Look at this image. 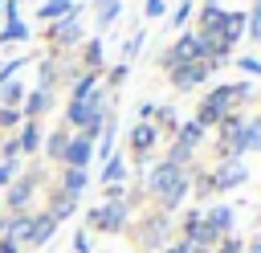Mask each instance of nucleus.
<instances>
[{
  "label": "nucleus",
  "mask_w": 261,
  "mask_h": 253,
  "mask_svg": "<svg viewBox=\"0 0 261 253\" xmlns=\"http://www.w3.org/2000/svg\"><path fill=\"white\" fill-rule=\"evenodd\" d=\"M241 102H237V82L232 86H216L204 102H200V110H196V122L204 127V131H212V127H220V118L224 114H232Z\"/></svg>",
  "instance_id": "1"
},
{
  "label": "nucleus",
  "mask_w": 261,
  "mask_h": 253,
  "mask_svg": "<svg viewBox=\"0 0 261 253\" xmlns=\"http://www.w3.org/2000/svg\"><path fill=\"white\" fill-rule=\"evenodd\" d=\"M126 216H130V200H106V204L90 208L86 224L98 229V233H122L126 229Z\"/></svg>",
  "instance_id": "2"
},
{
  "label": "nucleus",
  "mask_w": 261,
  "mask_h": 253,
  "mask_svg": "<svg viewBox=\"0 0 261 253\" xmlns=\"http://www.w3.org/2000/svg\"><path fill=\"white\" fill-rule=\"evenodd\" d=\"M204 180H208V192H232L249 180V167H245V159H216V167Z\"/></svg>",
  "instance_id": "3"
},
{
  "label": "nucleus",
  "mask_w": 261,
  "mask_h": 253,
  "mask_svg": "<svg viewBox=\"0 0 261 253\" xmlns=\"http://www.w3.org/2000/svg\"><path fill=\"white\" fill-rule=\"evenodd\" d=\"M184 180H188V167H175V163H167V159H163V163H155V167L147 171L143 188H147L155 200H163V196H167L175 184H184Z\"/></svg>",
  "instance_id": "4"
},
{
  "label": "nucleus",
  "mask_w": 261,
  "mask_h": 253,
  "mask_svg": "<svg viewBox=\"0 0 261 253\" xmlns=\"http://www.w3.org/2000/svg\"><path fill=\"white\" fill-rule=\"evenodd\" d=\"M192 61H208V49H204V37L200 33H184L171 53L163 57V65H192Z\"/></svg>",
  "instance_id": "5"
},
{
  "label": "nucleus",
  "mask_w": 261,
  "mask_h": 253,
  "mask_svg": "<svg viewBox=\"0 0 261 253\" xmlns=\"http://www.w3.org/2000/svg\"><path fill=\"white\" fill-rule=\"evenodd\" d=\"M216 65L212 61H192V65H171V86L175 90H192V86H200L208 73H212Z\"/></svg>",
  "instance_id": "6"
},
{
  "label": "nucleus",
  "mask_w": 261,
  "mask_h": 253,
  "mask_svg": "<svg viewBox=\"0 0 261 253\" xmlns=\"http://www.w3.org/2000/svg\"><path fill=\"white\" fill-rule=\"evenodd\" d=\"M167 233H171V216H167V212L143 216V229H139V237H143V245H147V249H159V245L167 241Z\"/></svg>",
  "instance_id": "7"
},
{
  "label": "nucleus",
  "mask_w": 261,
  "mask_h": 253,
  "mask_svg": "<svg viewBox=\"0 0 261 253\" xmlns=\"http://www.w3.org/2000/svg\"><path fill=\"white\" fill-rule=\"evenodd\" d=\"M33 192H37V175H20V180H12V188H8V196H4V204H8L12 212H29Z\"/></svg>",
  "instance_id": "8"
},
{
  "label": "nucleus",
  "mask_w": 261,
  "mask_h": 253,
  "mask_svg": "<svg viewBox=\"0 0 261 253\" xmlns=\"http://www.w3.org/2000/svg\"><path fill=\"white\" fill-rule=\"evenodd\" d=\"M155 143H159V127H155V122H139V127L130 131V155H135L139 163L147 159V151H151Z\"/></svg>",
  "instance_id": "9"
},
{
  "label": "nucleus",
  "mask_w": 261,
  "mask_h": 253,
  "mask_svg": "<svg viewBox=\"0 0 261 253\" xmlns=\"http://www.w3.org/2000/svg\"><path fill=\"white\" fill-rule=\"evenodd\" d=\"M204 224H208L216 237H228L232 224H237V212H232L228 204H208V208H204Z\"/></svg>",
  "instance_id": "10"
},
{
  "label": "nucleus",
  "mask_w": 261,
  "mask_h": 253,
  "mask_svg": "<svg viewBox=\"0 0 261 253\" xmlns=\"http://www.w3.org/2000/svg\"><path fill=\"white\" fill-rule=\"evenodd\" d=\"M90 159H94V139L73 135V139H69V147H65V159H61V163H65V167H82V171H86V163H90Z\"/></svg>",
  "instance_id": "11"
},
{
  "label": "nucleus",
  "mask_w": 261,
  "mask_h": 253,
  "mask_svg": "<svg viewBox=\"0 0 261 253\" xmlns=\"http://www.w3.org/2000/svg\"><path fill=\"white\" fill-rule=\"evenodd\" d=\"M49 37H53L57 45H77V41H82V29H77V12H69L65 20H57V24L49 29Z\"/></svg>",
  "instance_id": "12"
},
{
  "label": "nucleus",
  "mask_w": 261,
  "mask_h": 253,
  "mask_svg": "<svg viewBox=\"0 0 261 253\" xmlns=\"http://www.w3.org/2000/svg\"><path fill=\"white\" fill-rule=\"evenodd\" d=\"M86 184H90V175L82 171V167H61V184H57V192H65V196H82L86 192Z\"/></svg>",
  "instance_id": "13"
},
{
  "label": "nucleus",
  "mask_w": 261,
  "mask_h": 253,
  "mask_svg": "<svg viewBox=\"0 0 261 253\" xmlns=\"http://www.w3.org/2000/svg\"><path fill=\"white\" fill-rule=\"evenodd\" d=\"M53 233H57V220H53L49 212H37V216H33V229H29V241H24V245H33V249H37V245H45Z\"/></svg>",
  "instance_id": "14"
},
{
  "label": "nucleus",
  "mask_w": 261,
  "mask_h": 253,
  "mask_svg": "<svg viewBox=\"0 0 261 253\" xmlns=\"http://www.w3.org/2000/svg\"><path fill=\"white\" fill-rule=\"evenodd\" d=\"M69 139H73V131H69V127H57V131H49V139H45L41 147H45V155H49V159H57V163H61V159H65V147H69Z\"/></svg>",
  "instance_id": "15"
},
{
  "label": "nucleus",
  "mask_w": 261,
  "mask_h": 253,
  "mask_svg": "<svg viewBox=\"0 0 261 253\" xmlns=\"http://www.w3.org/2000/svg\"><path fill=\"white\" fill-rule=\"evenodd\" d=\"M69 12H77V0H49V4H41V8H37V16H41L45 24H57V20H65Z\"/></svg>",
  "instance_id": "16"
},
{
  "label": "nucleus",
  "mask_w": 261,
  "mask_h": 253,
  "mask_svg": "<svg viewBox=\"0 0 261 253\" xmlns=\"http://www.w3.org/2000/svg\"><path fill=\"white\" fill-rule=\"evenodd\" d=\"M41 135H45V131H41V122L24 118V122H20V139H16V143H20V155H33V151H37V147L45 143Z\"/></svg>",
  "instance_id": "17"
},
{
  "label": "nucleus",
  "mask_w": 261,
  "mask_h": 253,
  "mask_svg": "<svg viewBox=\"0 0 261 253\" xmlns=\"http://www.w3.org/2000/svg\"><path fill=\"white\" fill-rule=\"evenodd\" d=\"M45 110H49V90H45V86H37V90H33V94H29V102H24V106H20V114H24V118H33V122H37V118H41V114H45Z\"/></svg>",
  "instance_id": "18"
},
{
  "label": "nucleus",
  "mask_w": 261,
  "mask_h": 253,
  "mask_svg": "<svg viewBox=\"0 0 261 253\" xmlns=\"http://www.w3.org/2000/svg\"><path fill=\"white\" fill-rule=\"evenodd\" d=\"M204 135H208V131H204V127L192 118V122H179V135H175V143H179V147H188V151H196V147L204 143Z\"/></svg>",
  "instance_id": "19"
},
{
  "label": "nucleus",
  "mask_w": 261,
  "mask_h": 253,
  "mask_svg": "<svg viewBox=\"0 0 261 253\" xmlns=\"http://www.w3.org/2000/svg\"><path fill=\"white\" fill-rule=\"evenodd\" d=\"M73 208H77V200H73V196H65V192H53V196H49V208H45V212H49V216H53V220L61 224L65 216H73Z\"/></svg>",
  "instance_id": "20"
},
{
  "label": "nucleus",
  "mask_w": 261,
  "mask_h": 253,
  "mask_svg": "<svg viewBox=\"0 0 261 253\" xmlns=\"http://www.w3.org/2000/svg\"><path fill=\"white\" fill-rule=\"evenodd\" d=\"M241 155L245 151H261V118H249V122H241Z\"/></svg>",
  "instance_id": "21"
},
{
  "label": "nucleus",
  "mask_w": 261,
  "mask_h": 253,
  "mask_svg": "<svg viewBox=\"0 0 261 253\" xmlns=\"http://www.w3.org/2000/svg\"><path fill=\"white\" fill-rule=\"evenodd\" d=\"M245 33V12H224V29H220V41L224 45H237Z\"/></svg>",
  "instance_id": "22"
},
{
  "label": "nucleus",
  "mask_w": 261,
  "mask_h": 253,
  "mask_svg": "<svg viewBox=\"0 0 261 253\" xmlns=\"http://www.w3.org/2000/svg\"><path fill=\"white\" fill-rule=\"evenodd\" d=\"M94 90H98V73H90V69H86V73L73 82V98H69V102H86Z\"/></svg>",
  "instance_id": "23"
},
{
  "label": "nucleus",
  "mask_w": 261,
  "mask_h": 253,
  "mask_svg": "<svg viewBox=\"0 0 261 253\" xmlns=\"http://www.w3.org/2000/svg\"><path fill=\"white\" fill-rule=\"evenodd\" d=\"M122 180H126V163H122L118 155H110V159H106V167H102V184L110 188V184H122Z\"/></svg>",
  "instance_id": "24"
},
{
  "label": "nucleus",
  "mask_w": 261,
  "mask_h": 253,
  "mask_svg": "<svg viewBox=\"0 0 261 253\" xmlns=\"http://www.w3.org/2000/svg\"><path fill=\"white\" fill-rule=\"evenodd\" d=\"M122 12V0H98V29H110Z\"/></svg>",
  "instance_id": "25"
},
{
  "label": "nucleus",
  "mask_w": 261,
  "mask_h": 253,
  "mask_svg": "<svg viewBox=\"0 0 261 253\" xmlns=\"http://www.w3.org/2000/svg\"><path fill=\"white\" fill-rule=\"evenodd\" d=\"M12 41H29V24H24L20 16L4 24V37H0V45H12Z\"/></svg>",
  "instance_id": "26"
},
{
  "label": "nucleus",
  "mask_w": 261,
  "mask_h": 253,
  "mask_svg": "<svg viewBox=\"0 0 261 253\" xmlns=\"http://www.w3.org/2000/svg\"><path fill=\"white\" fill-rule=\"evenodd\" d=\"M0 102L20 110V102H24V86H20V82H4V90H0Z\"/></svg>",
  "instance_id": "27"
},
{
  "label": "nucleus",
  "mask_w": 261,
  "mask_h": 253,
  "mask_svg": "<svg viewBox=\"0 0 261 253\" xmlns=\"http://www.w3.org/2000/svg\"><path fill=\"white\" fill-rule=\"evenodd\" d=\"M20 122H24V114L16 106H0V131H16Z\"/></svg>",
  "instance_id": "28"
},
{
  "label": "nucleus",
  "mask_w": 261,
  "mask_h": 253,
  "mask_svg": "<svg viewBox=\"0 0 261 253\" xmlns=\"http://www.w3.org/2000/svg\"><path fill=\"white\" fill-rule=\"evenodd\" d=\"M86 69H90V73L102 69V41H90V45H86Z\"/></svg>",
  "instance_id": "29"
},
{
  "label": "nucleus",
  "mask_w": 261,
  "mask_h": 253,
  "mask_svg": "<svg viewBox=\"0 0 261 253\" xmlns=\"http://www.w3.org/2000/svg\"><path fill=\"white\" fill-rule=\"evenodd\" d=\"M245 33H249L253 41H261V0H257V4H253V12L245 16Z\"/></svg>",
  "instance_id": "30"
},
{
  "label": "nucleus",
  "mask_w": 261,
  "mask_h": 253,
  "mask_svg": "<svg viewBox=\"0 0 261 253\" xmlns=\"http://www.w3.org/2000/svg\"><path fill=\"white\" fill-rule=\"evenodd\" d=\"M0 159H4V163H20V143H16V139H4V143H0Z\"/></svg>",
  "instance_id": "31"
},
{
  "label": "nucleus",
  "mask_w": 261,
  "mask_h": 253,
  "mask_svg": "<svg viewBox=\"0 0 261 253\" xmlns=\"http://www.w3.org/2000/svg\"><path fill=\"white\" fill-rule=\"evenodd\" d=\"M212 253H241V237H232V233H228V237H220V245H216Z\"/></svg>",
  "instance_id": "32"
},
{
  "label": "nucleus",
  "mask_w": 261,
  "mask_h": 253,
  "mask_svg": "<svg viewBox=\"0 0 261 253\" xmlns=\"http://www.w3.org/2000/svg\"><path fill=\"white\" fill-rule=\"evenodd\" d=\"M188 16H192V0H179V8H175V12H171V24H175V29H179V24H184V20H188Z\"/></svg>",
  "instance_id": "33"
},
{
  "label": "nucleus",
  "mask_w": 261,
  "mask_h": 253,
  "mask_svg": "<svg viewBox=\"0 0 261 253\" xmlns=\"http://www.w3.org/2000/svg\"><path fill=\"white\" fill-rule=\"evenodd\" d=\"M20 65H24V61H4V65H0V86H4V82H12V73H16Z\"/></svg>",
  "instance_id": "34"
},
{
  "label": "nucleus",
  "mask_w": 261,
  "mask_h": 253,
  "mask_svg": "<svg viewBox=\"0 0 261 253\" xmlns=\"http://www.w3.org/2000/svg\"><path fill=\"white\" fill-rule=\"evenodd\" d=\"M12 175H16V163H4V159H0V188H8Z\"/></svg>",
  "instance_id": "35"
},
{
  "label": "nucleus",
  "mask_w": 261,
  "mask_h": 253,
  "mask_svg": "<svg viewBox=\"0 0 261 253\" xmlns=\"http://www.w3.org/2000/svg\"><path fill=\"white\" fill-rule=\"evenodd\" d=\"M237 69H245V73H261V61H257V57H241Z\"/></svg>",
  "instance_id": "36"
},
{
  "label": "nucleus",
  "mask_w": 261,
  "mask_h": 253,
  "mask_svg": "<svg viewBox=\"0 0 261 253\" xmlns=\"http://www.w3.org/2000/svg\"><path fill=\"white\" fill-rule=\"evenodd\" d=\"M163 253H196V249H192V245H188V241H184V237H179V241H171V245H167V249H163Z\"/></svg>",
  "instance_id": "37"
},
{
  "label": "nucleus",
  "mask_w": 261,
  "mask_h": 253,
  "mask_svg": "<svg viewBox=\"0 0 261 253\" xmlns=\"http://www.w3.org/2000/svg\"><path fill=\"white\" fill-rule=\"evenodd\" d=\"M73 249H77V253H90V233H77V237H73Z\"/></svg>",
  "instance_id": "38"
},
{
  "label": "nucleus",
  "mask_w": 261,
  "mask_h": 253,
  "mask_svg": "<svg viewBox=\"0 0 261 253\" xmlns=\"http://www.w3.org/2000/svg\"><path fill=\"white\" fill-rule=\"evenodd\" d=\"M139 45H143V33H135V37L126 41V57H135V53H139Z\"/></svg>",
  "instance_id": "39"
},
{
  "label": "nucleus",
  "mask_w": 261,
  "mask_h": 253,
  "mask_svg": "<svg viewBox=\"0 0 261 253\" xmlns=\"http://www.w3.org/2000/svg\"><path fill=\"white\" fill-rule=\"evenodd\" d=\"M159 122H163V127H175V110L163 106V110H159Z\"/></svg>",
  "instance_id": "40"
},
{
  "label": "nucleus",
  "mask_w": 261,
  "mask_h": 253,
  "mask_svg": "<svg viewBox=\"0 0 261 253\" xmlns=\"http://www.w3.org/2000/svg\"><path fill=\"white\" fill-rule=\"evenodd\" d=\"M147 4V16H163V0H143Z\"/></svg>",
  "instance_id": "41"
},
{
  "label": "nucleus",
  "mask_w": 261,
  "mask_h": 253,
  "mask_svg": "<svg viewBox=\"0 0 261 253\" xmlns=\"http://www.w3.org/2000/svg\"><path fill=\"white\" fill-rule=\"evenodd\" d=\"M0 253H20V245H16V241H8V237H4V241H0Z\"/></svg>",
  "instance_id": "42"
},
{
  "label": "nucleus",
  "mask_w": 261,
  "mask_h": 253,
  "mask_svg": "<svg viewBox=\"0 0 261 253\" xmlns=\"http://www.w3.org/2000/svg\"><path fill=\"white\" fill-rule=\"evenodd\" d=\"M241 253H261V237H253V241H249V245H245Z\"/></svg>",
  "instance_id": "43"
}]
</instances>
